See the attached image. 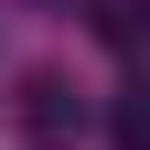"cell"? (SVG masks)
<instances>
[{"instance_id":"1","label":"cell","mask_w":150,"mask_h":150,"mask_svg":"<svg viewBox=\"0 0 150 150\" xmlns=\"http://www.w3.org/2000/svg\"><path fill=\"white\" fill-rule=\"evenodd\" d=\"M11 129H22L32 150H75V129H86V97H75L64 64H32L22 97H11Z\"/></svg>"},{"instance_id":"2","label":"cell","mask_w":150,"mask_h":150,"mask_svg":"<svg viewBox=\"0 0 150 150\" xmlns=\"http://www.w3.org/2000/svg\"><path fill=\"white\" fill-rule=\"evenodd\" d=\"M97 43H118V54H150V0H97Z\"/></svg>"},{"instance_id":"3","label":"cell","mask_w":150,"mask_h":150,"mask_svg":"<svg viewBox=\"0 0 150 150\" xmlns=\"http://www.w3.org/2000/svg\"><path fill=\"white\" fill-rule=\"evenodd\" d=\"M118 150H150V86H139V97L118 107Z\"/></svg>"}]
</instances>
